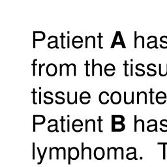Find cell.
I'll use <instances>...</instances> for the list:
<instances>
[{"mask_svg": "<svg viewBox=\"0 0 167 167\" xmlns=\"http://www.w3.org/2000/svg\"><path fill=\"white\" fill-rule=\"evenodd\" d=\"M162 65L160 64L159 65V75L161 76H167V64H166V70L164 72H162L161 69H162Z\"/></svg>", "mask_w": 167, "mask_h": 167, "instance_id": "cell-21", "label": "cell"}, {"mask_svg": "<svg viewBox=\"0 0 167 167\" xmlns=\"http://www.w3.org/2000/svg\"><path fill=\"white\" fill-rule=\"evenodd\" d=\"M124 129V123H112V131H122Z\"/></svg>", "mask_w": 167, "mask_h": 167, "instance_id": "cell-10", "label": "cell"}, {"mask_svg": "<svg viewBox=\"0 0 167 167\" xmlns=\"http://www.w3.org/2000/svg\"><path fill=\"white\" fill-rule=\"evenodd\" d=\"M79 155V151L76 148H69V157L72 159H76Z\"/></svg>", "mask_w": 167, "mask_h": 167, "instance_id": "cell-11", "label": "cell"}, {"mask_svg": "<svg viewBox=\"0 0 167 167\" xmlns=\"http://www.w3.org/2000/svg\"><path fill=\"white\" fill-rule=\"evenodd\" d=\"M98 39H99V48L102 49L103 47H102V44H101V39L103 37V36L101 35V33H99V35H98Z\"/></svg>", "mask_w": 167, "mask_h": 167, "instance_id": "cell-23", "label": "cell"}, {"mask_svg": "<svg viewBox=\"0 0 167 167\" xmlns=\"http://www.w3.org/2000/svg\"><path fill=\"white\" fill-rule=\"evenodd\" d=\"M137 116L135 115L134 116V131L136 132L137 131Z\"/></svg>", "mask_w": 167, "mask_h": 167, "instance_id": "cell-38", "label": "cell"}, {"mask_svg": "<svg viewBox=\"0 0 167 167\" xmlns=\"http://www.w3.org/2000/svg\"><path fill=\"white\" fill-rule=\"evenodd\" d=\"M116 67L112 64H108L105 67V75L108 76H112L115 74Z\"/></svg>", "mask_w": 167, "mask_h": 167, "instance_id": "cell-6", "label": "cell"}, {"mask_svg": "<svg viewBox=\"0 0 167 167\" xmlns=\"http://www.w3.org/2000/svg\"><path fill=\"white\" fill-rule=\"evenodd\" d=\"M124 66H125V76H129V75H128V73H127V67L129 66V64H128L127 60L125 61Z\"/></svg>", "mask_w": 167, "mask_h": 167, "instance_id": "cell-25", "label": "cell"}, {"mask_svg": "<svg viewBox=\"0 0 167 167\" xmlns=\"http://www.w3.org/2000/svg\"><path fill=\"white\" fill-rule=\"evenodd\" d=\"M110 101L114 105H118L121 101V93L118 92H112L110 96Z\"/></svg>", "mask_w": 167, "mask_h": 167, "instance_id": "cell-3", "label": "cell"}, {"mask_svg": "<svg viewBox=\"0 0 167 167\" xmlns=\"http://www.w3.org/2000/svg\"><path fill=\"white\" fill-rule=\"evenodd\" d=\"M65 65V66L67 67V74L66 75L67 76H69V69H70V67H71V65L70 64H64Z\"/></svg>", "mask_w": 167, "mask_h": 167, "instance_id": "cell-32", "label": "cell"}, {"mask_svg": "<svg viewBox=\"0 0 167 167\" xmlns=\"http://www.w3.org/2000/svg\"><path fill=\"white\" fill-rule=\"evenodd\" d=\"M157 37H155V36H154V40L153 41H150V42H148V44H147V47L148 48H158L157 47Z\"/></svg>", "mask_w": 167, "mask_h": 167, "instance_id": "cell-18", "label": "cell"}, {"mask_svg": "<svg viewBox=\"0 0 167 167\" xmlns=\"http://www.w3.org/2000/svg\"><path fill=\"white\" fill-rule=\"evenodd\" d=\"M76 44H83V39L79 35H76L73 37V40H72V44L74 48L76 46Z\"/></svg>", "mask_w": 167, "mask_h": 167, "instance_id": "cell-13", "label": "cell"}, {"mask_svg": "<svg viewBox=\"0 0 167 167\" xmlns=\"http://www.w3.org/2000/svg\"><path fill=\"white\" fill-rule=\"evenodd\" d=\"M95 60L92 59V76H94L95 75V68H96V65L94 64Z\"/></svg>", "mask_w": 167, "mask_h": 167, "instance_id": "cell-33", "label": "cell"}, {"mask_svg": "<svg viewBox=\"0 0 167 167\" xmlns=\"http://www.w3.org/2000/svg\"><path fill=\"white\" fill-rule=\"evenodd\" d=\"M137 31H134V48H137Z\"/></svg>", "mask_w": 167, "mask_h": 167, "instance_id": "cell-31", "label": "cell"}, {"mask_svg": "<svg viewBox=\"0 0 167 167\" xmlns=\"http://www.w3.org/2000/svg\"><path fill=\"white\" fill-rule=\"evenodd\" d=\"M136 69H137V70H138V71H139L142 72V74H143V75H145V71L143 70V69H139V68H138V65H136Z\"/></svg>", "mask_w": 167, "mask_h": 167, "instance_id": "cell-40", "label": "cell"}, {"mask_svg": "<svg viewBox=\"0 0 167 167\" xmlns=\"http://www.w3.org/2000/svg\"><path fill=\"white\" fill-rule=\"evenodd\" d=\"M112 123H124L125 118L121 115H113L112 117Z\"/></svg>", "mask_w": 167, "mask_h": 167, "instance_id": "cell-12", "label": "cell"}, {"mask_svg": "<svg viewBox=\"0 0 167 167\" xmlns=\"http://www.w3.org/2000/svg\"><path fill=\"white\" fill-rule=\"evenodd\" d=\"M73 76H76V65L73 64Z\"/></svg>", "mask_w": 167, "mask_h": 167, "instance_id": "cell-44", "label": "cell"}, {"mask_svg": "<svg viewBox=\"0 0 167 167\" xmlns=\"http://www.w3.org/2000/svg\"><path fill=\"white\" fill-rule=\"evenodd\" d=\"M116 45H121L122 48H125V45L124 42V39L122 37V35H121V33L120 31H117L114 39L113 40V43H112V44L111 46V48H114Z\"/></svg>", "mask_w": 167, "mask_h": 167, "instance_id": "cell-1", "label": "cell"}, {"mask_svg": "<svg viewBox=\"0 0 167 167\" xmlns=\"http://www.w3.org/2000/svg\"><path fill=\"white\" fill-rule=\"evenodd\" d=\"M61 125H62V127H61V130H62V132H65V130H64V118H61Z\"/></svg>", "mask_w": 167, "mask_h": 167, "instance_id": "cell-41", "label": "cell"}, {"mask_svg": "<svg viewBox=\"0 0 167 167\" xmlns=\"http://www.w3.org/2000/svg\"><path fill=\"white\" fill-rule=\"evenodd\" d=\"M93 48H96V38H95V37L93 36Z\"/></svg>", "mask_w": 167, "mask_h": 167, "instance_id": "cell-48", "label": "cell"}, {"mask_svg": "<svg viewBox=\"0 0 167 167\" xmlns=\"http://www.w3.org/2000/svg\"><path fill=\"white\" fill-rule=\"evenodd\" d=\"M45 65V64H43V65L42 64H39V76H42V72H41V70H42V67L43 66H44Z\"/></svg>", "mask_w": 167, "mask_h": 167, "instance_id": "cell-36", "label": "cell"}, {"mask_svg": "<svg viewBox=\"0 0 167 167\" xmlns=\"http://www.w3.org/2000/svg\"><path fill=\"white\" fill-rule=\"evenodd\" d=\"M85 66V67H86V76H89V61L88 60H86V61H85V64L84 65Z\"/></svg>", "mask_w": 167, "mask_h": 167, "instance_id": "cell-27", "label": "cell"}, {"mask_svg": "<svg viewBox=\"0 0 167 167\" xmlns=\"http://www.w3.org/2000/svg\"><path fill=\"white\" fill-rule=\"evenodd\" d=\"M56 97L57 98V99H60V100H61V101H62V103H65V99L64 98V97H60L59 96V95H58L57 93H56Z\"/></svg>", "mask_w": 167, "mask_h": 167, "instance_id": "cell-34", "label": "cell"}, {"mask_svg": "<svg viewBox=\"0 0 167 167\" xmlns=\"http://www.w3.org/2000/svg\"><path fill=\"white\" fill-rule=\"evenodd\" d=\"M91 99V95L88 92H83L81 93L80 96V100H84V99H87V100H90Z\"/></svg>", "mask_w": 167, "mask_h": 167, "instance_id": "cell-15", "label": "cell"}, {"mask_svg": "<svg viewBox=\"0 0 167 167\" xmlns=\"http://www.w3.org/2000/svg\"><path fill=\"white\" fill-rule=\"evenodd\" d=\"M60 76H62V68H63V64H60Z\"/></svg>", "mask_w": 167, "mask_h": 167, "instance_id": "cell-47", "label": "cell"}, {"mask_svg": "<svg viewBox=\"0 0 167 167\" xmlns=\"http://www.w3.org/2000/svg\"><path fill=\"white\" fill-rule=\"evenodd\" d=\"M131 96H132V102H131V103L134 104V92H131Z\"/></svg>", "mask_w": 167, "mask_h": 167, "instance_id": "cell-49", "label": "cell"}, {"mask_svg": "<svg viewBox=\"0 0 167 167\" xmlns=\"http://www.w3.org/2000/svg\"><path fill=\"white\" fill-rule=\"evenodd\" d=\"M133 64H130V76H133Z\"/></svg>", "mask_w": 167, "mask_h": 167, "instance_id": "cell-45", "label": "cell"}, {"mask_svg": "<svg viewBox=\"0 0 167 167\" xmlns=\"http://www.w3.org/2000/svg\"><path fill=\"white\" fill-rule=\"evenodd\" d=\"M37 59H35L33 61V64H32V66H33V75L35 76V68H36V66H37Z\"/></svg>", "mask_w": 167, "mask_h": 167, "instance_id": "cell-24", "label": "cell"}, {"mask_svg": "<svg viewBox=\"0 0 167 167\" xmlns=\"http://www.w3.org/2000/svg\"><path fill=\"white\" fill-rule=\"evenodd\" d=\"M79 127L82 128V127H83L82 121L80 120H75L73 122V124H72V127H73V129L74 130V131H75V130L76 129V127Z\"/></svg>", "mask_w": 167, "mask_h": 167, "instance_id": "cell-14", "label": "cell"}, {"mask_svg": "<svg viewBox=\"0 0 167 167\" xmlns=\"http://www.w3.org/2000/svg\"><path fill=\"white\" fill-rule=\"evenodd\" d=\"M69 40H70V37H69V36H68V37H67V48H70Z\"/></svg>", "mask_w": 167, "mask_h": 167, "instance_id": "cell-46", "label": "cell"}, {"mask_svg": "<svg viewBox=\"0 0 167 167\" xmlns=\"http://www.w3.org/2000/svg\"><path fill=\"white\" fill-rule=\"evenodd\" d=\"M147 69H148L149 71H150L153 72V74H154L155 75H156V74H157V71H156V70L151 69V68H150V65H148L147 66Z\"/></svg>", "mask_w": 167, "mask_h": 167, "instance_id": "cell-35", "label": "cell"}, {"mask_svg": "<svg viewBox=\"0 0 167 167\" xmlns=\"http://www.w3.org/2000/svg\"><path fill=\"white\" fill-rule=\"evenodd\" d=\"M147 130L149 132H153V131H157V121L155 120V122L153 124H151V125H150L148 126L147 127Z\"/></svg>", "mask_w": 167, "mask_h": 167, "instance_id": "cell-17", "label": "cell"}, {"mask_svg": "<svg viewBox=\"0 0 167 167\" xmlns=\"http://www.w3.org/2000/svg\"><path fill=\"white\" fill-rule=\"evenodd\" d=\"M64 38H65V37H64V33H62L61 35V48L63 49H65V47H64Z\"/></svg>", "mask_w": 167, "mask_h": 167, "instance_id": "cell-30", "label": "cell"}, {"mask_svg": "<svg viewBox=\"0 0 167 167\" xmlns=\"http://www.w3.org/2000/svg\"><path fill=\"white\" fill-rule=\"evenodd\" d=\"M99 76H102V65L101 64H99Z\"/></svg>", "mask_w": 167, "mask_h": 167, "instance_id": "cell-42", "label": "cell"}, {"mask_svg": "<svg viewBox=\"0 0 167 167\" xmlns=\"http://www.w3.org/2000/svg\"><path fill=\"white\" fill-rule=\"evenodd\" d=\"M110 97V95L107 92H102L99 96V100L102 105H106L110 101V99L108 97Z\"/></svg>", "mask_w": 167, "mask_h": 167, "instance_id": "cell-5", "label": "cell"}, {"mask_svg": "<svg viewBox=\"0 0 167 167\" xmlns=\"http://www.w3.org/2000/svg\"><path fill=\"white\" fill-rule=\"evenodd\" d=\"M47 74L49 76H54L57 73V66L54 64H50L47 67Z\"/></svg>", "mask_w": 167, "mask_h": 167, "instance_id": "cell-4", "label": "cell"}, {"mask_svg": "<svg viewBox=\"0 0 167 167\" xmlns=\"http://www.w3.org/2000/svg\"><path fill=\"white\" fill-rule=\"evenodd\" d=\"M32 94H33V103L34 105H37V103L36 102V98H35V95L37 94V92L35 91V88H33V91H32Z\"/></svg>", "mask_w": 167, "mask_h": 167, "instance_id": "cell-22", "label": "cell"}, {"mask_svg": "<svg viewBox=\"0 0 167 167\" xmlns=\"http://www.w3.org/2000/svg\"><path fill=\"white\" fill-rule=\"evenodd\" d=\"M149 93L150 94V103L151 104V105H154V102L153 101V94L154 93V92L153 91V89L151 88L150 90V92H149Z\"/></svg>", "mask_w": 167, "mask_h": 167, "instance_id": "cell-26", "label": "cell"}, {"mask_svg": "<svg viewBox=\"0 0 167 167\" xmlns=\"http://www.w3.org/2000/svg\"><path fill=\"white\" fill-rule=\"evenodd\" d=\"M45 33L43 31H33V48H35L36 41H42L45 39Z\"/></svg>", "mask_w": 167, "mask_h": 167, "instance_id": "cell-2", "label": "cell"}, {"mask_svg": "<svg viewBox=\"0 0 167 167\" xmlns=\"http://www.w3.org/2000/svg\"><path fill=\"white\" fill-rule=\"evenodd\" d=\"M88 39L89 37L88 36H85V48H88Z\"/></svg>", "mask_w": 167, "mask_h": 167, "instance_id": "cell-39", "label": "cell"}, {"mask_svg": "<svg viewBox=\"0 0 167 167\" xmlns=\"http://www.w3.org/2000/svg\"><path fill=\"white\" fill-rule=\"evenodd\" d=\"M95 157L97 159H102L105 156V150L102 148H97L94 151Z\"/></svg>", "mask_w": 167, "mask_h": 167, "instance_id": "cell-8", "label": "cell"}, {"mask_svg": "<svg viewBox=\"0 0 167 167\" xmlns=\"http://www.w3.org/2000/svg\"><path fill=\"white\" fill-rule=\"evenodd\" d=\"M138 38L139 39V38H141V39H142V48H144V37H143V36H142V35H140L139 36V37H138Z\"/></svg>", "mask_w": 167, "mask_h": 167, "instance_id": "cell-37", "label": "cell"}, {"mask_svg": "<svg viewBox=\"0 0 167 167\" xmlns=\"http://www.w3.org/2000/svg\"><path fill=\"white\" fill-rule=\"evenodd\" d=\"M45 122V118L43 115H34L33 116V125L34 131L36 125H42Z\"/></svg>", "mask_w": 167, "mask_h": 167, "instance_id": "cell-7", "label": "cell"}, {"mask_svg": "<svg viewBox=\"0 0 167 167\" xmlns=\"http://www.w3.org/2000/svg\"><path fill=\"white\" fill-rule=\"evenodd\" d=\"M48 47L49 48H51V49H53L54 48H59V47H58L57 46V37H56V39L54 40H52V41H50L48 43Z\"/></svg>", "mask_w": 167, "mask_h": 167, "instance_id": "cell-16", "label": "cell"}, {"mask_svg": "<svg viewBox=\"0 0 167 167\" xmlns=\"http://www.w3.org/2000/svg\"><path fill=\"white\" fill-rule=\"evenodd\" d=\"M103 121V120H101V116L99 117V119H98V122H99V130L100 132H102L103 130H101V124Z\"/></svg>", "mask_w": 167, "mask_h": 167, "instance_id": "cell-29", "label": "cell"}, {"mask_svg": "<svg viewBox=\"0 0 167 167\" xmlns=\"http://www.w3.org/2000/svg\"><path fill=\"white\" fill-rule=\"evenodd\" d=\"M47 92H45L44 93V98L45 99H47V101H44V104H46V105H50V104H52L53 102H54V99H53V98H52V97H48V96H47Z\"/></svg>", "mask_w": 167, "mask_h": 167, "instance_id": "cell-20", "label": "cell"}, {"mask_svg": "<svg viewBox=\"0 0 167 167\" xmlns=\"http://www.w3.org/2000/svg\"><path fill=\"white\" fill-rule=\"evenodd\" d=\"M39 104H41V103H42V99H41V95H42V93H41V92H39Z\"/></svg>", "mask_w": 167, "mask_h": 167, "instance_id": "cell-43", "label": "cell"}, {"mask_svg": "<svg viewBox=\"0 0 167 167\" xmlns=\"http://www.w3.org/2000/svg\"><path fill=\"white\" fill-rule=\"evenodd\" d=\"M48 131H50V132H54V131H57L58 132V130H57V120H56L55 124L48 126Z\"/></svg>", "mask_w": 167, "mask_h": 167, "instance_id": "cell-19", "label": "cell"}, {"mask_svg": "<svg viewBox=\"0 0 167 167\" xmlns=\"http://www.w3.org/2000/svg\"><path fill=\"white\" fill-rule=\"evenodd\" d=\"M130 98H132V97H130ZM128 99H127V92H124V103L126 104V105H128ZM129 101H130V103H131V101H132V100H131V99H129ZM132 104V103H131Z\"/></svg>", "mask_w": 167, "mask_h": 167, "instance_id": "cell-28", "label": "cell"}, {"mask_svg": "<svg viewBox=\"0 0 167 167\" xmlns=\"http://www.w3.org/2000/svg\"><path fill=\"white\" fill-rule=\"evenodd\" d=\"M77 92H75V96L71 97L70 92H67V102L69 105H74V104H77Z\"/></svg>", "mask_w": 167, "mask_h": 167, "instance_id": "cell-9", "label": "cell"}]
</instances>
